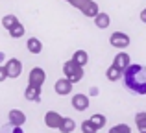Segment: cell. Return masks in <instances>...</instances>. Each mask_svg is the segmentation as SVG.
Segmentation results:
<instances>
[{"instance_id":"obj_14","label":"cell","mask_w":146,"mask_h":133,"mask_svg":"<svg viewBox=\"0 0 146 133\" xmlns=\"http://www.w3.org/2000/svg\"><path fill=\"white\" fill-rule=\"evenodd\" d=\"M94 24H96V28H100V30H106V28H109V24H111V17L107 13H100L94 17Z\"/></svg>"},{"instance_id":"obj_11","label":"cell","mask_w":146,"mask_h":133,"mask_svg":"<svg viewBox=\"0 0 146 133\" xmlns=\"http://www.w3.org/2000/svg\"><path fill=\"white\" fill-rule=\"evenodd\" d=\"M24 98H26L28 102H33V104L41 102V87H32V85H28V89L24 91Z\"/></svg>"},{"instance_id":"obj_13","label":"cell","mask_w":146,"mask_h":133,"mask_svg":"<svg viewBox=\"0 0 146 133\" xmlns=\"http://www.w3.org/2000/svg\"><path fill=\"white\" fill-rule=\"evenodd\" d=\"M80 11H82V13L85 15V17H93V19H94V17H96V15L100 13L98 4L94 2V0H87V4H85V6H83Z\"/></svg>"},{"instance_id":"obj_25","label":"cell","mask_w":146,"mask_h":133,"mask_svg":"<svg viewBox=\"0 0 146 133\" xmlns=\"http://www.w3.org/2000/svg\"><path fill=\"white\" fill-rule=\"evenodd\" d=\"M68 4H70V6H74L76 9H82V7L87 4V0H68Z\"/></svg>"},{"instance_id":"obj_5","label":"cell","mask_w":146,"mask_h":133,"mask_svg":"<svg viewBox=\"0 0 146 133\" xmlns=\"http://www.w3.org/2000/svg\"><path fill=\"white\" fill-rule=\"evenodd\" d=\"M4 67H6L7 78H13V79H17L19 76L22 74V61H21V59H17V58H13V59H7V63H6Z\"/></svg>"},{"instance_id":"obj_17","label":"cell","mask_w":146,"mask_h":133,"mask_svg":"<svg viewBox=\"0 0 146 133\" xmlns=\"http://www.w3.org/2000/svg\"><path fill=\"white\" fill-rule=\"evenodd\" d=\"M135 126L139 133H146V111H139L135 115Z\"/></svg>"},{"instance_id":"obj_8","label":"cell","mask_w":146,"mask_h":133,"mask_svg":"<svg viewBox=\"0 0 146 133\" xmlns=\"http://www.w3.org/2000/svg\"><path fill=\"white\" fill-rule=\"evenodd\" d=\"M7 118H9L11 126H17V128H22L24 122H26V115H24V111H21V109H11V111L7 113Z\"/></svg>"},{"instance_id":"obj_4","label":"cell","mask_w":146,"mask_h":133,"mask_svg":"<svg viewBox=\"0 0 146 133\" xmlns=\"http://www.w3.org/2000/svg\"><path fill=\"white\" fill-rule=\"evenodd\" d=\"M44 79H46V72H44L41 67H33L32 70H30V76H28V85H32V87H43Z\"/></svg>"},{"instance_id":"obj_24","label":"cell","mask_w":146,"mask_h":133,"mask_svg":"<svg viewBox=\"0 0 146 133\" xmlns=\"http://www.w3.org/2000/svg\"><path fill=\"white\" fill-rule=\"evenodd\" d=\"M0 133H24V131H22V128H17V126L7 124V126H2V128H0Z\"/></svg>"},{"instance_id":"obj_10","label":"cell","mask_w":146,"mask_h":133,"mask_svg":"<svg viewBox=\"0 0 146 133\" xmlns=\"http://www.w3.org/2000/svg\"><path fill=\"white\" fill-rule=\"evenodd\" d=\"M70 104H72V107L76 109V111H85L87 107H89V96H87V94H74V96H72V100H70Z\"/></svg>"},{"instance_id":"obj_15","label":"cell","mask_w":146,"mask_h":133,"mask_svg":"<svg viewBox=\"0 0 146 133\" xmlns=\"http://www.w3.org/2000/svg\"><path fill=\"white\" fill-rule=\"evenodd\" d=\"M72 61L78 63L80 67H85L87 63H89V54H87L85 50H76L74 54H72Z\"/></svg>"},{"instance_id":"obj_26","label":"cell","mask_w":146,"mask_h":133,"mask_svg":"<svg viewBox=\"0 0 146 133\" xmlns=\"http://www.w3.org/2000/svg\"><path fill=\"white\" fill-rule=\"evenodd\" d=\"M7 79V72H6V67L0 65V81H6Z\"/></svg>"},{"instance_id":"obj_1","label":"cell","mask_w":146,"mask_h":133,"mask_svg":"<svg viewBox=\"0 0 146 133\" xmlns=\"http://www.w3.org/2000/svg\"><path fill=\"white\" fill-rule=\"evenodd\" d=\"M124 87L135 96H146V67L144 65H129L122 74Z\"/></svg>"},{"instance_id":"obj_2","label":"cell","mask_w":146,"mask_h":133,"mask_svg":"<svg viewBox=\"0 0 146 133\" xmlns=\"http://www.w3.org/2000/svg\"><path fill=\"white\" fill-rule=\"evenodd\" d=\"M63 78H67L70 83H78L83 79V67H80L78 63H74L72 59L63 63Z\"/></svg>"},{"instance_id":"obj_23","label":"cell","mask_w":146,"mask_h":133,"mask_svg":"<svg viewBox=\"0 0 146 133\" xmlns=\"http://www.w3.org/2000/svg\"><path fill=\"white\" fill-rule=\"evenodd\" d=\"M109 133H131V128L128 124H117L109 130Z\"/></svg>"},{"instance_id":"obj_28","label":"cell","mask_w":146,"mask_h":133,"mask_svg":"<svg viewBox=\"0 0 146 133\" xmlns=\"http://www.w3.org/2000/svg\"><path fill=\"white\" fill-rule=\"evenodd\" d=\"M4 59H6V56H4V52H0V63H2Z\"/></svg>"},{"instance_id":"obj_19","label":"cell","mask_w":146,"mask_h":133,"mask_svg":"<svg viewBox=\"0 0 146 133\" xmlns=\"http://www.w3.org/2000/svg\"><path fill=\"white\" fill-rule=\"evenodd\" d=\"M7 32H9V37H13V39H21L22 35H24V26H22V22H17V24L13 26V28H9L7 30Z\"/></svg>"},{"instance_id":"obj_29","label":"cell","mask_w":146,"mask_h":133,"mask_svg":"<svg viewBox=\"0 0 146 133\" xmlns=\"http://www.w3.org/2000/svg\"><path fill=\"white\" fill-rule=\"evenodd\" d=\"M67 2H68V0H67Z\"/></svg>"},{"instance_id":"obj_22","label":"cell","mask_w":146,"mask_h":133,"mask_svg":"<svg viewBox=\"0 0 146 133\" xmlns=\"http://www.w3.org/2000/svg\"><path fill=\"white\" fill-rule=\"evenodd\" d=\"M96 131H98V130L94 128V124L91 122L89 118H87V120H83V122H82V133H96Z\"/></svg>"},{"instance_id":"obj_16","label":"cell","mask_w":146,"mask_h":133,"mask_svg":"<svg viewBox=\"0 0 146 133\" xmlns=\"http://www.w3.org/2000/svg\"><path fill=\"white\" fill-rule=\"evenodd\" d=\"M76 130V122L72 118H68V116H63L61 118V126H59V131L61 133H72Z\"/></svg>"},{"instance_id":"obj_9","label":"cell","mask_w":146,"mask_h":133,"mask_svg":"<svg viewBox=\"0 0 146 133\" xmlns=\"http://www.w3.org/2000/svg\"><path fill=\"white\" fill-rule=\"evenodd\" d=\"M72 85H74V83H70L67 78H59L56 81V85H54V91H56L59 96H67V94L72 93Z\"/></svg>"},{"instance_id":"obj_27","label":"cell","mask_w":146,"mask_h":133,"mask_svg":"<svg viewBox=\"0 0 146 133\" xmlns=\"http://www.w3.org/2000/svg\"><path fill=\"white\" fill-rule=\"evenodd\" d=\"M141 21H143L144 24H146V7H144L143 11H141Z\"/></svg>"},{"instance_id":"obj_20","label":"cell","mask_w":146,"mask_h":133,"mask_svg":"<svg viewBox=\"0 0 146 133\" xmlns=\"http://www.w3.org/2000/svg\"><path fill=\"white\" fill-rule=\"evenodd\" d=\"M106 78L109 79V81H118V79L122 78V72L118 70V68H115L113 65H111V67L106 70Z\"/></svg>"},{"instance_id":"obj_12","label":"cell","mask_w":146,"mask_h":133,"mask_svg":"<svg viewBox=\"0 0 146 133\" xmlns=\"http://www.w3.org/2000/svg\"><path fill=\"white\" fill-rule=\"evenodd\" d=\"M26 48H28L30 54L37 56V54H41V52H43V43H41L37 37H30V39L26 41Z\"/></svg>"},{"instance_id":"obj_6","label":"cell","mask_w":146,"mask_h":133,"mask_svg":"<svg viewBox=\"0 0 146 133\" xmlns=\"http://www.w3.org/2000/svg\"><path fill=\"white\" fill-rule=\"evenodd\" d=\"M129 65H131V58H129L126 52H118V54L113 58V67L118 68L122 74H124V70H126Z\"/></svg>"},{"instance_id":"obj_7","label":"cell","mask_w":146,"mask_h":133,"mask_svg":"<svg viewBox=\"0 0 146 133\" xmlns=\"http://www.w3.org/2000/svg\"><path fill=\"white\" fill-rule=\"evenodd\" d=\"M61 118H63V116L57 111H46V115H44V124H46V128H50V130H59Z\"/></svg>"},{"instance_id":"obj_21","label":"cell","mask_w":146,"mask_h":133,"mask_svg":"<svg viewBox=\"0 0 146 133\" xmlns=\"http://www.w3.org/2000/svg\"><path fill=\"white\" fill-rule=\"evenodd\" d=\"M19 22V19H17V15H4L2 17V26L6 30H9V28H13L15 24Z\"/></svg>"},{"instance_id":"obj_18","label":"cell","mask_w":146,"mask_h":133,"mask_svg":"<svg viewBox=\"0 0 146 133\" xmlns=\"http://www.w3.org/2000/svg\"><path fill=\"white\" fill-rule=\"evenodd\" d=\"M89 120L94 124V128H96V130H102V128H106V122H107L106 115H102V113H94V115L91 116Z\"/></svg>"},{"instance_id":"obj_3","label":"cell","mask_w":146,"mask_h":133,"mask_svg":"<svg viewBox=\"0 0 146 133\" xmlns=\"http://www.w3.org/2000/svg\"><path fill=\"white\" fill-rule=\"evenodd\" d=\"M129 43H131V39H129L128 33L124 32H113L109 37V44L115 48H118V50H122V48H128Z\"/></svg>"}]
</instances>
